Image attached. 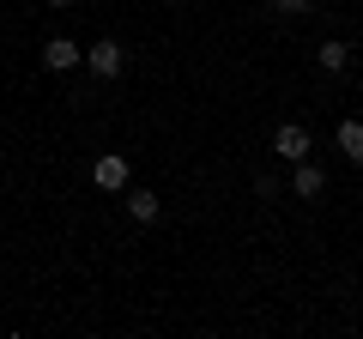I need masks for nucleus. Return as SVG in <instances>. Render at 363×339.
<instances>
[{
    "label": "nucleus",
    "mask_w": 363,
    "mask_h": 339,
    "mask_svg": "<svg viewBox=\"0 0 363 339\" xmlns=\"http://www.w3.org/2000/svg\"><path fill=\"white\" fill-rule=\"evenodd\" d=\"M272 152L285 157V164H297V157L315 152V140H309V128H297V121H279V128H272Z\"/></svg>",
    "instance_id": "obj_1"
},
{
    "label": "nucleus",
    "mask_w": 363,
    "mask_h": 339,
    "mask_svg": "<svg viewBox=\"0 0 363 339\" xmlns=\"http://www.w3.org/2000/svg\"><path fill=\"white\" fill-rule=\"evenodd\" d=\"M85 67H91L97 79H116L121 67H128V49H121L116 37H104V43H91V49H85Z\"/></svg>",
    "instance_id": "obj_2"
},
{
    "label": "nucleus",
    "mask_w": 363,
    "mask_h": 339,
    "mask_svg": "<svg viewBox=\"0 0 363 339\" xmlns=\"http://www.w3.org/2000/svg\"><path fill=\"white\" fill-rule=\"evenodd\" d=\"M128 176H133V170H128V157H121V152H104L97 164H91V182L104 188V194H121V188H128Z\"/></svg>",
    "instance_id": "obj_3"
},
{
    "label": "nucleus",
    "mask_w": 363,
    "mask_h": 339,
    "mask_svg": "<svg viewBox=\"0 0 363 339\" xmlns=\"http://www.w3.org/2000/svg\"><path fill=\"white\" fill-rule=\"evenodd\" d=\"M291 194H297V200H321L327 194V170L309 164V157H297V170H291Z\"/></svg>",
    "instance_id": "obj_4"
},
{
    "label": "nucleus",
    "mask_w": 363,
    "mask_h": 339,
    "mask_svg": "<svg viewBox=\"0 0 363 339\" xmlns=\"http://www.w3.org/2000/svg\"><path fill=\"white\" fill-rule=\"evenodd\" d=\"M79 61H85V49H79L73 37H49L43 43V67H49V73H73Z\"/></svg>",
    "instance_id": "obj_5"
},
{
    "label": "nucleus",
    "mask_w": 363,
    "mask_h": 339,
    "mask_svg": "<svg viewBox=\"0 0 363 339\" xmlns=\"http://www.w3.org/2000/svg\"><path fill=\"white\" fill-rule=\"evenodd\" d=\"M315 67L333 73V79H345V73H351V43H345V37H327L321 49H315Z\"/></svg>",
    "instance_id": "obj_6"
},
{
    "label": "nucleus",
    "mask_w": 363,
    "mask_h": 339,
    "mask_svg": "<svg viewBox=\"0 0 363 339\" xmlns=\"http://www.w3.org/2000/svg\"><path fill=\"white\" fill-rule=\"evenodd\" d=\"M121 194H128V218H133V224H157L164 200H157L152 188H121Z\"/></svg>",
    "instance_id": "obj_7"
},
{
    "label": "nucleus",
    "mask_w": 363,
    "mask_h": 339,
    "mask_svg": "<svg viewBox=\"0 0 363 339\" xmlns=\"http://www.w3.org/2000/svg\"><path fill=\"white\" fill-rule=\"evenodd\" d=\"M333 145H339V152H345L351 164L363 170V121H357V116H351V121H339V128H333Z\"/></svg>",
    "instance_id": "obj_8"
},
{
    "label": "nucleus",
    "mask_w": 363,
    "mask_h": 339,
    "mask_svg": "<svg viewBox=\"0 0 363 339\" xmlns=\"http://www.w3.org/2000/svg\"><path fill=\"white\" fill-rule=\"evenodd\" d=\"M267 6H272V13H285V18H297V13H309L315 0H267Z\"/></svg>",
    "instance_id": "obj_9"
},
{
    "label": "nucleus",
    "mask_w": 363,
    "mask_h": 339,
    "mask_svg": "<svg viewBox=\"0 0 363 339\" xmlns=\"http://www.w3.org/2000/svg\"><path fill=\"white\" fill-rule=\"evenodd\" d=\"M255 194L260 200H279V176H255Z\"/></svg>",
    "instance_id": "obj_10"
},
{
    "label": "nucleus",
    "mask_w": 363,
    "mask_h": 339,
    "mask_svg": "<svg viewBox=\"0 0 363 339\" xmlns=\"http://www.w3.org/2000/svg\"><path fill=\"white\" fill-rule=\"evenodd\" d=\"M43 6H73V0H43Z\"/></svg>",
    "instance_id": "obj_11"
},
{
    "label": "nucleus",
    "mask_w": 363,
    "mask_h": 339,
    "mask_svg": "<svg viewBox=\"0 0 363 339\" xmlns=\"http://www.w3.org/2000/svg\"><path fill=\"white\" fill-rule=\"evenodd\" d=\"M169 6H176V0H169Z\"/></svg>",
    "instance_id": "obj_12"
}]
</instances>
